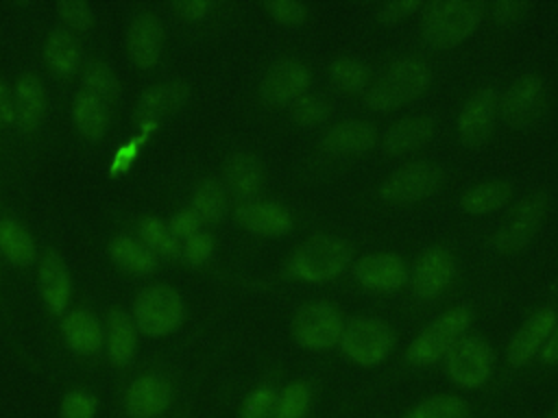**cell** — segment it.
<instances>
[{
	"label": "cell",
	"instance_id": "cell-1",
	"mask_svg": "<svg viewBox=\"0 0 558 418\" xmlns=\"http://www.w3.org/2000/svg\"><path fill=\"white\" fill-rule=\"evenodd\" d=\"M353 261L351 244L333 233H316L301 242L286 261L292 279L303 283H329L338 279Z\"/></svg>",
	"mask_w": 558,
	"mask_h": 418
},
{
	"label": "cell",
	"instance_id": "cell-2",
	"mask_svg": "<svg viewBox=\"0 0 558 418\" xmlns=\"http://www.w3.org/2000/svg\"><path fill=\"white\" fill-rule=\"evenodd\" d=\"M432 83V67L421 57H399L366 89V107L379 113L399 109L418 98Z\"/></svg>",
	"mask_w": 558,
	"mask_h": 418
},
{
	"label": "cell",
	"instance_id": "cell-3",
	"mask_svg": "<svg viewBox=\"0 0 558 418\" xmlns=\"http://www.w3.org/2000/svg\"><path fill=\"white\" fill-rule=\"evenodd\" d=\"M488 4L477 0H436L423 7L421 35L434 48L462 44L486 17Z\"/></svg>",
	"mask_w": 558,
	"mask_h": 418
},
{
	"label": "cell",
	"instance_id": "cell-4",
	"mask_svg": "<svg viewBox=\"0 0 558 418\" xmlns=\"http://www.w3.org/2000/svg\"><path fill=\"white\" fill-rule=\"evenodd\" d=\"M471 327V311L466 307H449L445 314L425 324L410 342L405 357L414 366H434L466 335Z\"/></svg>",
	"mask_w": 558,
	"mask_h": 418
},
{
	"label": "cell",
	"instance_id": "cell-5",
	"mask_svg": "<svg viewBox=\"0 0 558 418\" xmlns=\"http://www.w3.org/2000/svg\"><path fill=\"white\" fill-rule=\"evenodd\" d=\"M342 355L362 368H375L395 348L392 327L375 316H351L344 320L338 342Z\"/></svg>",
	"mask_w": 558,
	"mask_h": 418
},
{
	"label": "cell",
	"instance_id": "cell-6",
	"mask_svg": "<svg viewBox=\"0 0 558 418\" xmlns=\"http://www.w3.org/2000/svg\"><path fill=\"white\" fill-rule=\"evenodd\" d=\"M185 316L181 294L170 285H148L133 300V322L146 335H166L174 331Z\"/></svg>",
	"mask_w": 558,
	"mask_h": 418
},
{
	"label": "cell",
	"instance_id": "cell-7",
	"mask_svg": "<svg viewBox=\"0 0 558 418\" xmlns=\"http://www.w3.org/2000/svg\"><path fill=\"white\" fill-rule=\"evenodd\" d=\"M344 318L340 309L327 300H312L296 309L292 318V337L305 351H329L338 346Z\"/></svg>",
	"mask_w": 558,
	"mask_h": 418
},
{
	"label": "cell",
	"instance_id": "cell-8",
	"mask_svg": "<svg viewBox=\"0 0 558 418\" xmlns=\"http://www.w3.org/2000/svg\"><path fill=\"white\" fill-rule=\"evenodd\" d=\"M445 372L453 385L477 390L486 385L495 372V351L480 335H464L442 359Z\"/></svg>",
	"mask_w": 558,
	"mask_h": 418
},
{
	"label": "cell",
	"instance_id": "cell-9",
	"mask_svg": "<svg viewBox=\"0 0 558 418\" xmlns=\"http://www.w3.org/2000/svg\"><path fill=\"white\" fill-rule=\"evenodd\" d=\"M442 170L429 161H410L392 170L379 185V198L390 205H410L438 192Z\"/></svg>",
	"mask_w": 558,
	"mask_h": 418
},
{
	"label": "cell",
	"instance_id": "cell-10",
	"mask_svg": "<svg viewBox=\"0 0 558 418\" xmlns=\"http://www.w3.org/2000/svg\"><path fill=\"white\" fill-rule=\"evenodd\" d=\"M549 209V196L543 189H536L519 200L508 222L495 233V248L501 253L521 250L538 231Z\"/></svg>",
	"mask_w": 558,
	"mask_h": 418
},
{
	"label": "cell",
	"instance_id": "cell-11",
	"mask_svg": "<svg viewBox=\"0 0 558 418\" xmlns=\"http://www.w3.org/2000/svg\"><path fill=\"white\" fill-rule=\"evenodd\" d=\"M453 276H456L453 255L445 246L432 244L418 253L410 270V285L418 298L434 300L451 285Z\"/></svg>",
	"mask_w": 558,
	"mask_h": 418
},
{
	"label": "cell",
	"instance_id": "cell-12",
	"mask_svg": "<svg viewBox=\"0 0 558 418\" xmlns=\"http://www.w3.org/2000/svg\"><path fill=\"white\" fill-rule=\"evenodd\" d=\"M310 83H312L310 67L299 59L286 57L275 61L266 70L259 83V96L266 104H272V107L292 104L296 98L307 94Z\"/></svg>",
	"mask_w": 558,
	"mask_h": 418
},
{
	"label": "cell",
	"instance_id": "cell-13",
	"mask_svg": "<svg viewBox=\"0 0 558 418\" xmlns=\"http://www.w3.org/2000/svg\"><path fill=\"white\" fill-rule=\"evenodd\" d=\"M558 322V314L554 307L543 305L536 307L523 322L521 327L512 333L508 346H506V359L510 366L521 368L530 364L534 357H538L541 348L549 340L554 327Z\"/></svg>",
	"mask_w": 558,
	"mask_h": 418
},
{
	"label": "cell",
	"instance_id": "cell-14",
	"mask_svg": "<svg viewBox=\"0 0 558 418\" xmlns=\"http://www.w3.org/2000/svg\"><path fill=\"white\" fill-rule=\"evenodd\" d=\"M353 279L371 292H395L410 281V268L397 253H368L353 261Z\"/></svg>",
	"mask_w": 558,
	"mask_h": 418
},
{
	"label": "cell",
	"instance_id": "cell-15",
	"mask_svg": "<svg viewBox=\"0 0 558 418\" xmlns=\"http://www.w3.org/2000/svg\"><path fill=\"white\" fill-rule=\"evenodd\" d=\"M543 100H545L543 78L536 74H523L506 87V91L497 100V109L501 120L508 126L519 128L530 124L536 118Z\"/></svg>",
	"mask_w": 558,
	"mask_h": 418
},
{
	"label": "cell",
	"instance_id": "cell-16",
	"mask_svg": "<svg viewBox=\"0 0 558 418\" xmlns=\"http://www.w3.org/2000/svg\"><path fill=\"white\" fill-rule=\"evenodd\" d=\"M497 91L493 87L475 89L462 104L456 128L458 137L469 146H480L488 139L497 115Z\"/></svg>",
	"mask_w": 558,
	"mask_h": 418
},
{
	"label": "cell",
	"instance_id": "cell-17",
	"mask_svg": "<svg viewBox=\"0 0 558 418\" xmlns=\"http://www.w3.org/2000/svg\"><path fill=\"white\" fill-rule=\"evenodd\" d=\"M377 128L368 120L347 118L325 128L320 137V150L329 157L362 155L377 144Z\"/></svg>",
	"mask_w": 558,
	"mask_h": 418
},
{
	"label": "cell",
	"instance_id": "cell-18",
	"mask_svg": "<svg viewBox=\"0 0 558 418\" xmlns=\"http://www.w3.org/2000/svg\"><path fill=\"white\" fill-rule=\"evenodd\" d=\"M172 403V385L159 372L137 377L124 394V409L131 418H157Z\"/></svg>",
	"mask_w": 558,
	"mask_h": 418
},
{
	"label": "cell",
	"instance_id": "cell-19",
	"mask_svg": "<svg viewBox=\"0 0 558 418\" xmlns=\"http://www.w3.org/2000/svg\"><path fill=\"white\" fill-rule=\"evenodd\" d=\"M235 218L246 231L255 235H266V237L286 235L294 224L288 207L275 200H264V198L240 200L235 207Z\"/></svg>",
	"mask_w": 558,
	"mask_h": 418
},
{
	"label": "cell",
	"instance_id": "cell-20",
	"mask_svg": "<svg viewBox=\"0 0 558 418\" xmlns=\"http://www.w3.org/2000/svg\"><path fill=\"white\" fill-rule=\"evenodd\" d=\"M126 46L131 59L140 67H153L159 61L163 46V26L159 17L150 11L137 13L129 26Z\"/></svg>",
	"mask_w": 558,
	"mask_h": 418
},
{
	"label": "cell",
	"instance_id": "cell-21",
	"mask_svg": "<svg viewBox=\"0 0 558 418\" xmlns=\"http://www.w3.org/2000/svg\"><path fill=\"white\" fill-rule=\"evenodd\" d=\"M434 137V120L421 113L403 115L395 120L381 133V148L388 155H405L425 146Z\"/></svg>",
	"mask_w": 558,
	"mask_h": 418
},
{
	"label": "cell",
	"instance_id": "cell-22",
	"mask_svg": "<svg viewBox=\"0 0 558 418\" xmlns=\"http://www.w3.org/2000/svg\"><path fill=\"white\" fill-rule=\"evenodd\" d=\"M39 292L52 314H61L68 307L72 279L63 257L57 250H46L39 261Z\"/></svg>",
	"mask_w": 558,
	"mask_h": 418
},
{
	"label": "cell",
	"instance_id": "cell-23",
	"mask_svg": "<svg viewBox=\"0 0 558 418\" xmlns=\"http://www.w3.org/2000/svg\"><path fill=\"white\" fill-rule=\"evenodd\" d=\"M65 344L81 355H94L102 348L105 333L100 320L89 309H70L61 320Z\"/></svg>",
	"mask_w": 558,
	"mask_h": 418
},
{
	"label": "cell",
	"instance_id": "cell-24",
	"mask_svg": "<svg viewBox=\"0 0 558 418\" xmlns=\"http://www.w3.org/2000/svg\"><path fill=\"white\" fill-rule=\"evenodd\" d=\"M225 176L231 192H235L242 200L257 198L264 185V168L259 159L248 150H238L229 155L225 163Z\"/></svg>",
	"mask_w": 558,
	"mask_h": 418
},
{
	"label": "cell",
	"instance_id": "cell-25",
	"mask_svg": "<svg viewBox=\"0 0 558 418\" xmlns=\"http://www.w3.org/2000/svg\"><path fill=\"white\" fill-rule=\"evenodd\" d=\"M512 198V185L501 179H488L471 185L460 196V209L471 216H486L506 207Z\"/></svg>",
	"mask_w": 558,
	"mask_h": 418
},
{
	"label": "cell",
	"instance_id": "cell-26",
	"mask_svg": "<svg viewBox=\"0 0 558 418\" xmlns=\"http://www.w3.org/2000/svg\"><path fill=\"white\" fill-rule=\"evenodd\" d=\"M13 94H15V113H17V122L20 126L33 131L39 126L41 118H44V107H46V98H44V85L39 81L37 74L33 72H24L17 76L15 85H13Z\"/></svg>",
	"mask_w": 558,
	"mask_h": 418
},
{
	"label": "cell",
	"instance_id": "cell-27",
	"mask_svg": "<svg viewBox=\"0 0 558 418\" xmlns=\"http://www.w3.org/2000/svg\"><path fill=\"white\" fill-rule=\"evenodd\" d=\"M137 346V327L133 318L113 309L107 318V355L113 364L124 366L133 359Z\"/></svg>",
	"mask_w": 558,
	"mask_h": 418
},
{
	"label": "cell",
	"instance_id": "cell-28",
	"mask_svg": "<svg viewBox=\"0 0 558 418\" xmlns=\"http://www.w3.org/2000/svg\"><path fill=\"white\" fill-rule=\"evenodd\" d=\"M109 255L120 268L133 274H148L157 268V255L144 242L135 239L129 233H118L111 239Z\"/></svg>",
	"mask_w": 558,
	"mask_h": 418
},
{
	"label": "cell",
	"instance_id": "cell-29",
	"mask_svg": "<svg viewBox=\"0 0 558 418\" xmlns=\"http://www.w3.org/2000/svg\"><path fill=\"white\" fill-rule=\"evenodd\" d=\"M0 250L15 266H31L37 259L33 235L15 218H0Z\"/></svg>",
	"mask_w": 558,
	"mask_h": 418
},
{
	"label": "cell",
	"instance_id": "cell-30",
	"mask_svg": "<svg viewBox=\"0 0 558 418\" xmlns=\"http://www.w3.org/2000/svg\"><path fill=\"white\" fill-rule=\"evenodd\" d=\"M187 98V87L183 83H166L148 89L137 107L140 122H159V118L177 107H181Z\"/></svg>",
	"mask_w": 558,
	"mask_h": 418
},
{
	"label": "cell",
	"instance_id": "cell-31",
	"mask_svg": "<svg viewBox=\"0 0 558 418\" xmlns=\"http://www.w3.org/2000/svg\"><path fill=\"white\" fill-rule=\"evenodd\" d=\"M227 207H229V194H227V185L220 179L207 176L196 185L192 194V209L201 218V222L220 220L227 213Z\"/></svg>",
	"mask_w": 558,
	"mask_h": 418
},
{
	"label": "cell",
	"instance_id": "cell-32",
	"mask_svg": "<svg viewBox=\"0 0 558 418\" xmlns=\"http://www.w3.org/2000/svg\"><path fill=\"white\" fill-rule=\"evenodd\" d=\"M72 118H74V124L78 126V131L89 139H98L107 131L109 115H107V107H105L102 98H98L85 89L81 94H76V98H74Z\"/></svg>",
	"mask_w": 558,
	"mask_h": 418
},
{
	"label": "cell",
	"instance_id": "cell-33",
	"mask_svg": "<svg viewBox=\"0 0 558 418\" xmlns=\"http://www.w3.org/2000/svg\"><path fill=\"white\" fill-rule=\"evenodd\" d=\"M44 54L48 65L59 74H72L81 63V46L74 39V35H70V30L63 28H54L46 37Z\"/></svg>",
	"mask_w": 558,
	"mask_h": 418
},
{
	"label": "cell",
	"instance_id": "cell-34",
	"mask_svg": "<svg viewBox=\"0 0 558 418\" xmlns=\"http://www.w3.org/2000/svg\"><path fill=\"white\" fill-rule=\"evenodd\" d=\"M331 83L347 91V94H360L371 87V70L362 59L355 57H338L329 65Z\"/></svg>",
	"mask_w": 558,
	"mask_h": 418
},
{
	"label": "cell",
	"instance_id": "cell-35",
	"mask_svg": "<svg viewBox=\"0 0 558 418\" xmlns=\"http://www.w3.org/2000/svg\"><path fill=\"white\" fill-rule=\"evenodd\" d=\"M403 418H469V405L458 394H434L418 401Z\"/></svg>",
	"mask_w": 558,
	"mask_h": 418
},
{
	"label": "cell",
	"instance_id": "cell-36",
	"mask_svg": "<svg viewBox=\"0 0 558 418\" xmlns=\"http://www.w3.org/2000/svg\"><path fill=\"white\" fill-rule=\"evenodd\" d=\"M140 237L142 242L157 255H166V257H174L181 253V244L177 239V235L172 233V229L168 226V222L155 218V216H146L140 220Z\"/></svg>",
	"mask_w": 558,
	"mask_h": 418
},
{
	"label": "cell",
	"instance_id": "cell-37",
	"mask_svg": "<svg viewBox=\"0 0 558 418\" xmlns=\"http://www.w3.org/2000/svg\"><path fill=\"white\" fill-rule=\"evenodd\" d=\"M312 405V388L303 379L290 381L279 394L272 418H305Z\"/></svg>",
	"mask_w": 558,
	"mask_h": 418
},
{
	"label": "cell",
	"instance_id": "cell-38",
	"mask_svg": "<svg viewBox=\"0 0 558 418\" xmlns=\"http://www.w3.org/2000/svg\"><path fill=\"white\" fill-rule=\"evenodd\" d=\"M83 85H85V91L98 98H116L120 91V83L113 70L105 61H89L85 65Z\"/></svg>",
	"mask_w": 558,
	"mask_h": 418
},
{
	"label": "cell",
	"instance_id": "cell-39",
	"mask_svg": "<svg viewBox=\"0 0 558 418\" xmlns=\"http://www.w3.org/2000/svg\"><path fill=\"white\" fill-rule=\"evenodd\" d=\"M290 113L301 126H316L329 118V102L327 98L307 91L290 104Z\"/></svg>",
	"mask_w": 558,
	"mask_h": 418
},
{
	"label": "cell",
	"instance_id": "cell-40",
	"mask_svg": "<svg viewBox=\"0 0 558 418\" xmlns=\"http://www.w3.org/2000/svg\"><path fill=\"white\" fill-rule=\"evenodd\" d=\"M277 394L279 392L272 385H257L251 390L242 405V418H272Z\"/></svg>",
	"mask_w": 558,
	"mask_h": 418
},
{
	"label": "cell",
	"instance_id": "cell-41",
	"mask_svg": "<svg viewBox=\"0 0 558 418\" xmlns=\"http://www.w3.org/2000/svg\"><path fill=\"white\" fill-rule=\"evenodd\" d=\"M98 401L87 390H70L61 401V418H94Z\"/></svg>",
	"mask_w": 558,
	"mask_h": 418
},
{
	"label": "cell",
	"instance_id": "cell-42",
	"mask_svg": "<svg viewBox=\"0 0 558 418\" xmlns=\"http://www.w3.org/2000/svg\"><path fill=\"white\" fill-rule=\"evenodd\" d=\"M214 248H216V242H214V235L207 233V231H198L194 233L192 237L183 239L181 244V255L187 263L192 266H201L205 263L211 255H214Z\"/></svg>",
	"mask_w": 558,
	"mask_h": 418
},
{
	"label": "cell",
	"instance_id": "cell-43",
	"mask_svg": "<svg viewBox=\"0 0 558 418\" xmlns=\"http://www.w3.org/2000/svg\"><path fill=\"white\" fill-rule=\"evenodd\" d=\"M425 4L421 0H388L375 11V20L381 24H395L401 22L416 11H421Z\"/></svg>",
	"mask_w": 558,
	"mask_h": 418
},
{
	"label": "cell",
	"instance_id": "cell-44",
	"mask_svg": "<svg viewBox=\"0 0 558 418\" xmlns=\"http://www.w3.org/2000/svg\"><path fill=\"white\" fill-rule=\"evenodd\" d=\"M57 11L65 20V24H70L72 28L85 30V28H89L94 24V11H92V7L87 2L63 0V2H59Z\"/></svg>",
	"mask_w": 558,
	"mask_h": 418
},
{
	"label": "cell",
	"instance_id": "cell-45",
	"mask_svg": "<svg viewBox=\"0 0 558 418\" xmlns=\"http://www.w3.org/2000/svg\"><path fill=\"white\" fill-rule=\"evenodd\" d=\"M266 11L270 13L272 20H277L281 24H299L307 17L305 4H301L296 0H270V2H266Z\"/></svg>",
	"mask_w": 558,
	"mask_h": 418
},
{
	"label": "cell",
	"instance_id": "cell-46",
	"mask_svg": "<svg viewBox=\"0 0 558 418\" xmlns=\"http://www.w3.org/2000/svg\"><path fill=\"white\" fill-rule=\"evenodd\" d=\"M168 226L172 229V233L177 235V239H187V237H192L194 233L201 231V218L194 213L192 207L179 209V211L170 218Z\"/></svg>",
	"mask_w": 558,
	"mask_h": 418
},
{
	"label": "cell",
	"instance_id": "cell-47",
	"mask_svg": "<svg viewBox=\"0 0 558 418\" xmlns=\"http://www.w3.org/2000/svg\"><path fill=\"white\" fill-rule=\"evenodd\" d=\"M140 146H142V139H140V137H131L126 144H122V146L113 152L109 172H111V174L126 172V170L131 168V163L135 161V157H137V152H140Z\"/></svg>",
	"mask_w": 558,
	"mask_h": 418
},
{
	"label": "cell",
	"instance_id": "cell-48",
	"mask_svg": "<svg viewBox=\"0 0 558 418\" xmlns=\"http://www.w3.org/2000/svg\"><path fill=\"white\" fill-rule=\"evenodd\" d=\"M525 9H527L525 2H519V0H501V2L490 4L486 13H490L495 22H512V20H517Z\"/></svg>",
	"mask_w": 558,
	"mask_h": 418
},
{
	"label": "cell",
	"instance_id": "cell-49",
	"mask_svg": "<svg viewBox=\"0 0 558 418\" xmlns=\"http://www.w3.org/2000/svg\"><path fill=\"white\" fill-rule=\"evenodd\" d=\"M214 2L209 0H181L174 4V11L185 20H203L207 13H211Z\"/></svg>",
	"mask_w": 558,
	"mask_h": 418
},
{
	"label": "cell",
	"instance_id": "cell-50",
	"mask_svg": "<svg viewBox=\"0 0 558 418\" xmlns=\"http://www.w3.org/2000/svg\"><path fill=\"white\" fill-rule=\"evenodd\" d=\"M0 122L4 126H11L17 122V113H15V100L4 83V78H0Z\"/></svg>",
	"mask_w": 558,
	"mask_h": 418
},
{
	"label": "cell",
	"instance_id": "cell-51",
	"mask_svg": "<svg viewBox=\"0 0 558 418\" xmlns=\"http://www.w3.org/2000/svg\"><path fill=\"white\" fill-rule=\"evenodd\" d=\"M538 359H541L543 364H558V322H556V327H554L549 340H547L545 346L541 348Z\"/></svg>",
	"mask_w": 558,
	"mask_h": 418
},
{
	"label": "cell",
	"instance_id": "cell-52",
	"mask_svg": "<svg viewBox=\"0 0 558 418\" xmlns=\"http://www.w3.org/2000/svg\"><path fill=\"white\" fill-rule=\"evenodd\" d=\"M556 418H558V414H556Z\"/></svg>",
	"mask_w": 558,
	"mask_h": 418
}]
</instances>
